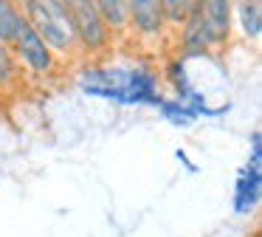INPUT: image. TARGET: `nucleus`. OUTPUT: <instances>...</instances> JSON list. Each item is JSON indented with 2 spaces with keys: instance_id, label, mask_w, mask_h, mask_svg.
Masks as SVG:
<instances>
[{
  "instance_id": "obj_1",
  "label": "nucleus",
  "mask_w": 262,
  "mask_h": 237,
  "mask_svg": "<svg viewBox=\"0 0 262 237\" xmlns=\"http://www.w3.org/2000/svg\"><path fill=\"white\" fill-rule=\"evenodd\" d=\"M23 14V20L51 45V51L62 60L68 56H82L76 31L71 26V17L65 11L62 0H14Z\"/></svg>"
},
{
  "instance_id": "obj_2",
  "label": "nucleus",
  "mask_w": 262,
  "mask_h": 237,
  "mask_svg": "<svg viewBox=\"0 0 262 237\" xmlns=\"http://www.w3.org/2000/svg\"><path fill=\"white\" fill-rule=\"evenodd\" d=\"M62 6L76 31V43H79L82 56H102L113 48L116 40L93 0H62Z\"/></svg>"
},
{
  "instance_id": "obj_3",
  "label": "nucleus",
  "mask_w": 262,
  "mask_h": 237,
  "mask_svg": "<svg viewBox=\"0 0 262 237\" xmlns=\"http://www.w3.org/2000/svg\"><path fill=\"white\" fill-rule=\"evenodd\" d=\"M9 45H12V54H14V60H17V65L23 68V71L34 73V76H40V79L51 76V73L57 71L59 56L54 54L51 45H48L26 20L20 23L17 34H14V40Z\"/></svg>"
},
{
  "instance_id": "obj_4",
  "label": "nucleus",
  "mask_w": 262,
  "mask_h": 237,
  "mask_svg": "<svg viewBox=\"0 0 262 237\" xmlns=\"http://www.w3.org/2000/svg\"><path fill=\"white\" fill-rule=\"evenodd\" d=\"M192 14L198 17L211 51H223L234 37V0H194Z\"/></svg>"
},
{
  "instance_id": "obj_5",
  "label": "nucleus",
  "mask_w": 262,
  "mask_h": 237,
  "mask_svg": "<svg viewBox=\"0 0 262 237\" xmlns=\"http://www.w3.org/2000/svg\"><path fill=\"white\" fill-rule=\"evenodd\" d=\"M127 20H130V34H136L141 43L158 45L169 34L158 0H127Z\"/></svg>"
},
{
  "instance_id": "obj_6",
  "label": "nucleus",
  "mask_w": 262,
  "mask_h": 237,
  "mask_svg": "<svg viewBox=\"0 0 262 237\" xmlns=\"http://www.w3.org/2000/svg\"><path fill=\"white\" fill-rule=\"evenodd\" d=\"M262 198V164H245L237 172V184H234V212L239 218L254 214Z\"/></svg>"
},
{
  "instance_id": "obj_7",
  "label": "nucleus",
  "mask_w": 262,
  "mask_h": 237,
  "mask_svg": "<svg viewBox=\"0 0 262 237\" xmlns=\"http://www.w3.org/2000/svg\"><path fill=\"white\" fill-rule=\"evenodd\" d=\"M234 23L239 26L248 43L262 37V0H234Z\"/></svg>"
},
{
  "instance_id": "obj_8",
  "label": "nucleus",
  "mask_w": 262,
  "mask_h": 237,
  "mask_svg": "<svg viewBox=\"0 0 262 237\" xmlns=\"http://www.w3.org/2000/svg\"><path fill=\"white\" fill-rule=\"evenodd\" d=\"M102 14V20L107 23L113 40H124L130 34V20H127V0H93Z\"/></svg>"
},
{
  "instance_id": "obj_9",
  "label": "nucleus",
  "mask_w": 262,
  "mask_h": 237,
  "mask_svg": "<svg viewBox=\"0 0 262 237\" xmlns=\"http://www.w3.org/2000/svg\"><path fill=\"white\" fill-rule=\"evenodd\" d=\"M20 23H23V14H20L17 3L14 0H0V43L6 45L12 43Z\"/></svg>"
},
{
  "instance_id": "obj_10",
  "label": "nucleus",
  "mask_w": 262,
  "mask_h": 237,
  "mask_svg": "<svg viewBox=\"0 0 262 237\" xmlns=\"http://www.w3.org/2000/svg\"><path fill=\"white\" fill-rule=\"evenodd\" d=\"M20 71H23V68H20L17 60H14L12 45L0 43V90L14 88V85H17V79H20Z\"/></svg>"
},
{
  "instance_id": "obj_11",
  "label": "nucleus",
  "mask_w": 262,
  "mask_h": 237,
  "mask_svg": "<svg viewBox=\"0 0 262 237\" xmlns=\"http://www.w3.org/2000/svg\"><path fill=\"white\" fill-rule=\"evenodd\" d=\"M158 3H161V11H164L166 28H169V31H178V28L183 26V20L189 17V11H192L194 0H158Z\"/></svg>"
},
{
  "instance_id": "obj_12",
  "label": "nucleus",
  "mask_w": 262,
  "mask_h": 237,
  "mask_svg": "<svg viewBox=\"0 0 262 237\" xmlns=\"http://www.w3.org/2000/svg\"><path fill=\"white\" fill-rule=\"evenodd\" d=\"M158 110L164 113L169 122H175L178 127H189V124L198 118V113H194L192 107L186 105V102H181V99H164V102L158 105Z\"/></svg>"
},
{
  "instance_id": "obj_13",
  "label": "nucleus",
  "mask_w": 262,
  "mask_h": 237,
  "mask_svg": "<svg viewBox=\"0 0 262 237\" xmlns=\"http://www.w3.org/2000/svg\"><path fill=\"white\" fill-rule=\"evenodd\" d=\"M248 164H262V133L259 130L251 133V158H248Z\"/></svg>"
}]
</instances>
